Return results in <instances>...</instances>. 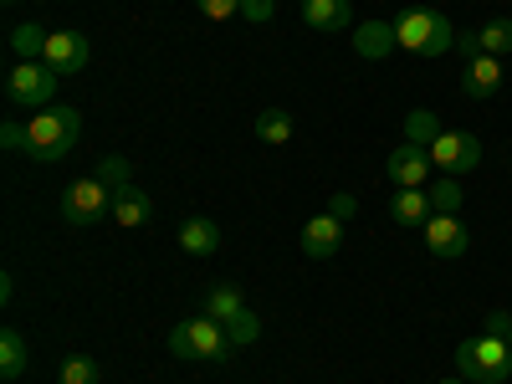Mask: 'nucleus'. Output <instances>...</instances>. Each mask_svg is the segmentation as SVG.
<instances>
[{"mask_svg":"<svg viewBox=\"0 0 512 384\" xmlns=\"http://www.w3.org/2000/svg\"><path fill=\"white\" fill-rule=\"evenodd\" d=\"M431 216H436V210H431V195H425V190H395L390 195V221L395 226H425Z\"/></svg>","mask_w":512,"mask_h":384,"instance_id":"obj_17","label":"nucleus"},{"mask_svg":"<svg viewBox=\"0 0 512 384\" xmlns=\"http://www.w3.org/2000/svg\"><path fill=\"white\" fill-rule=\"evenodd\" d=\"M26 364H31L26 333H21V328H6V333H0V379H21Z\"/></svg>","mask_w":512,"mask_h":384,"instance_id":"obj_19","label":"nucleus"},{"mask_svg":"<svg viewBox=\"0 0 512 384\" xmlns=\"http://www.w3.org/2000/svg\"><path fill=\"white\" fill-rule=\"evenodd\" d=\"M195 11L205 21H236L241 16V0H195Z\"/></svg>","mask_w":512,"mask_h":384,"instance_id":"obj_28","label":"nucleus"},{"mask_svg":"<svg viewBox=\"0 0 512 384\" xmlns=\"http://www.w3.org/2000/svg\"><path fill=\"white\" fill-rule=\"evenodd\" d=\"M502 57H472L466 62V72H461V93L472 98V103H482V98H492L497 88H502Z\"/></svg>","mask_w":512,"mask_h":384,"instance_id":"obj_13","label":"nucleus"},{"mask_svg":"<svg viewBox=\"0 0 512 384\" xmlns=\"http://www.w3.org/2000/svg\"><path fill=\"white\" fill-rule=\"evenodd\" d=\"M420 231H425V251L441 256V262H456V256H466V246H472V231L461 226V216H441V210Z\"/></svg>","mask_w":512,"mask_h":384,"instance_id":"obj_9","label":"nucleus"},{"mask_svg":"<svg viewBox=\"0 0 512 384\" xmlns=\"http://www.w3.org/2000/svg\"><path fill=\"white\" fill-rule=\"evenodd\" d=\"M441 384H466V379H461V374H456V379H441Z\"/></svg>","mask_w":512,"mask_h":384,"instance_id":"obj_33","label":"nucleus"},{"mask_svg":"<svg viewBox=\"0 0 512 384\" xmlns=\"http://www.w3.org/2000/svg\"><path fill=\"white\" fill-rule=\"evenodd\" d=\"M425 195H431V210H441V216H461V200H466V190H461L451 175H441L436 185H425Z\"/></svg>","mask_w":512,"mask_h":384,"instance_id":"obj_23","label":"nucleus"},{"mask_svg":"<svg viewBox=\"0 0 512 384\" xmlns=\"http://www.w3.org/2000/svg\"><path fill=\"white\" fill-rule=\"evenodd\" d=\"M113 195H118V190H108L98 175L77 180V185L62 195V221H72V226H98V221H108V216H113Z\"/></svg>","mask_w":512,"mask_h":384,"instance_id":"obj_6","label":"nucleus"},{"mask_svg":"<svg viewBox=\"0 0 512 384\" xmlns=\"http://www.w3.org/2000/svg\"><path fill=\"white\" fill-rule=\"evenodd\" d=\"M241 16H246V21H256V26L272 21V0H241Z\"/></svg>","mask_w":512,"mask_h":384,"instance_id":"obj_31","label":"nucleus"},{"mask_svg":"<svg viewBox=\"0 0 512 384\" xmlns=\"http://www.w3.org/2000/svg\"><path fill=\"white\" fill-rule=\"evenodd\" d=\"M456 374L466 384H502L512 374V344L507 338H492V333L461 338L456 344Z\"/></svg>","mask_w":512,"mask_h":384,"instance_id":"obj_3","label":"nucleus"},{"mask_svg":"<svg viewBox=\"0 0 512 384\" xmlns=\"http://www.w3.org/2000/svg\"><path fill=\"white\" fill-rule=\"evenodd\" d=\"M323 210H333V216H338V221H349V216H354V210H359V195H333V200H328Z\"/></svg>","mask_w":512,"mask_h":384,"instance_id":"obj_32","label":"nucleus"},{"mask_svg":"<svg viewBox=\"0 0 512 384\" xmlns=\"http://www.w3.org/2000/svg\"><path fill=\"white\" fill-rule=\"evenodd\" d=\"M405 139H410V144H425V149H431V144L441 139V118H436V113H425V108L405 113Z\"/></svg>","mask_w":512,"mask_h":384,"instance_id":"obj_24","label":"nucleus"},{"mask_svg":"<svg viewBox=\"0 0 512 384\" xmlns=\"http://www.w3.org/2000/svg\"><path fill=\"white\" fill-rule=\"evenodd\" d=\"M338 246H344V221H338L333 210H318V216L303 226V256L328 262V256H338Z\"/></svg>","mask_w":512,"mask_h":384,"instance_id":"obj_11","label":"nucleus"},{"mask_svg":"<svg viewBox=\"0 0 512 384\" xmlns=\"http://www.w3.org/2000/svg\"><path fill=\"white\" fill-rule=\"evenodd\" d=\"M395 41L400 52H415V57H446L456 47V26L441 16V11H405L395 21Z\"/></svg>","mask_w":512,"mask_h":384,"instance_id":"obj_4","label":"nucleus"},{"mask_svg":"<svg viewBox=\"0 0 512 384\" xmlns=\"http://www.w3.org/2000/svg\"><path fill=\"white\" fill-rule=\"evenodd\" d=\"M149 221H154V195H144L139 185H123V190L113 195V226L139 231V226H149Z\"/></svg>","mask_w":512,"mask_h":384,"instance_id":"obj_14","label":"nucleus"},{"mask_svg":"<svg viewBox=\"0 0 512 384\" xmlns=\"http://www.w3.org/2000/svg\"><path fill=\"white\" fill-rule=\"evenodd\" d=\"M47 26H36V21H26V26H16L11 31V52H16V62H41V52H47Z\"/></svg>","mask_w":512,"mask_h":384,"instance_id":"obj_21","label":"nucleus"},{"mask_svg":"<svg viewBox=\"0 0 512 384\" xmlns=\"http://www.w3.org/2000/svg\"><path fill=\"white\" fill-rule=\"evenodd\" d=\"M62 384H103V369H98V359H88V354H72V359H62V374H57Z\"/></svg>","mask_w":512,"mask_h":384,"instance_id":"obj_25","label":"nucleus"},{"mask_svg":"<svg viewBox=\"0 0 512 384\" xmlns=\"http://www.w3.org/2000/svg\"><path fill=\"white\" fill-rule=\"evenodd\" d=\"M0 144H6V149H21V154H26V123L6 118V123H0Z\"/></svg>","mask_w":512,"mask_h":384,"instance_id":"obj_29","label":"nucleus"},{"mask_svg":"<svg viewBox=\"0 0 512 384\" xmlns=\"http://www.w3.org/2000/svg\"><path fill=\"white\" fill-rule=\"evenodd\" d=\"M256 139L272 144V149H282V144L292 139V113H287V108H267V113H256Z\"/></svg>","mask_w":512,"mask_h":384,"instance_id":"obj_22","label":"nucleus"},{"mask_svg":"<svg viewBox=\"0 0 512 384\" xmlns=\"http://www.w3.org/2000/svg\"><path fill=\"white\" fill-rule=\"evenodd\" d=\"M93 175H98V180H103L108 190H123V185H134V180H128V159H123V154H108V159H103V164L93 169Z\"/></svg>","mask_w":512,"mask_h":384,"instance_id":"obj_26","label":"nucleus"},{"mask_svg":"<svg viewBox=\"0 0 512 384\" xmlns=\"http://www.w3.org/2000/svg\"><path fill=\"white\" fill-rule=\"evenodd\" d=\"M226 333L236 338V349H241V344H256V338H262V323H256V313H251V308H241V313L226 323Z\"/></svg>","mask_w":512,"mask_h":384,"instance_id":"obj_27","label":"nucleus"},{"mask_svg":"<svg viewBox=\"0 0 512 384\" xmlns=\"http://www.w3.org/2000/svg\"><path fill=\"white\" fill-rule=\"evenodd\" d=\"M303 21L313 31H349L354 26V6L349 0H303Z\"/></svg>","mask_w":512,"mask_h":384,"instance_id":"obj_15","label":"nucleus"},{"mask_svg":"<svg viewBox=\"0 0 512 384\" xmlns=\"http://www.w3.org/2000/svg\"><path fill=\"white\" fill-rule=\"evenodd\" d=\"M241 308H246V297H241V287H236V282H216V287L205 292V318H216L221 328H226Z\"/></svg>","mask_w":512,"mask_h":384,"instance_id":"obj_20","label":"nucleus"},{"mask_svg":"<svg viewBox=\"0 0 512 384\" xmlns=\"http://www.w3.org/2000/svg\"><path fill=\"white\" fill-rule=\"evenodd\" d=\"M57 82H62V77H57L47 62H16V67L6 72V98H11V108L41 113V108H52Z\"/></svg>","mask_w":512,"mask_h":384,"instance_id":"obj_5","label":"nucleus"},{"mask_svg":"<svg viewBox=\"0 0 512 384\" xmlns=\"http://www.w3.org/2000/svg\"><path fill=\"white\" fill-rule=\"evenodd\" d=\"M169 354L175 359H200V364H226L231 354H236V338L216 323V318H185V323H175V333H169Z\"/></svg>","mask_w":512,"mask_h":384,"instance_id":"obj_2","label":"nucleus"},{"mask_svg":"<svg viewBox=\"0 0 512 384\" xmlns=\"http://www.w3.org/2000/svg\"><path fill=\"white\" fill-rule=\"evenodd\" d=\"M180 251H185V256H216V251H221V226L205 221V216L185 221V226H180Z\"/></svg>","mask_w":512,"mask_h":384,"instance_id":"obj_18","label":"nucleus"},{"mask_svg":"<svg viewBox=\"0 0 512 384\" xmlns=\"http://www.w3.org/2000/svg\"><path fill=\"white\" fill-rule=\"evenodd\" d=\"M395 47H400V41H395V21H364V26L354 31V52L369 57V62L390 57Z\"/></svg>","mask_w":512,"mask_h":384,"instance_id":"obj_16","label":"nucleus"},{"mask_svg":"<svg viewBox=\"0 0 512 384\" xmlns=\"http://www.w3.org/2000/svg\"><path fill=\"white\" fill-rule=\"evenodd\" d=\"M456 47H461L466 57H507V52H512V21L497 16V21H487L482 31L456 36Z\"/></svg>","mask_w":512,"mask_h":384,"instance_id":"obj_12","label":"nucleus"},{"mask_svg":"<svg viewBox=\"0 0 512 384\" xmlns=\"http://www.w3.org/2000/svg\"><path fill=\"white\" fill-rule=\"evenodd\" d=\"M88 57H93V47H88V36H82V31H52L47 36V52H41V62H47L57 77L82 72V67H88Z\"/></svg>","mask_w":512,"mask_h":384,"instance_id":"obj_10","label":"nucleus"},{"mask_svg":"<svg viewBox=\"0 0 512 384\" xmlns=\"http://www.w3.org/2000/svg\"><path fill=\"white\" fill-rule=\"evenodd\" d=\"M431 149L425 144H410V139H400V149L384 159V175L395 180V190H425V180H431Z\"/></svg>","mask_w":512,"mask_h":384,"instance_id":"obj_8","label":"nucleus"},{"mask_svg":"<svg viewBox=\"0 0 512 384\" xmlns=\"http://www.w3.org/2000/svg\"><path fill=\"white\" fill-rule=\"evenodd\" d=\"M482 333H492V338H507V344H512V313H487V323H482Z\"/></svg>","mask_w":512,"mask_h":384,"instance_id":"obj_30","label":"nucleus"},{"mask_svg":"<svg viewBox=\"0 0 512 384\" xmlns=\"http://www.w3.org/2000/svg\"><path fill=\"white\" fill-rule=\"evenodd\" d=\"M77 134H82V113L67 108V103H52V108L31 113V123H26V154L41 159V164H57V159L72 154Z\"/></svg>","mask_w":512,"mask_h":384,"instance_id":"obj_1","label":"nucleus"},{"mask_svg":"<svg viewBox=\"0 0 512 384\" xmlns=\"http://www.w3.org/2000/svg\"><path fill=\"white\" fill-rule=\"evenodd\" d=\"M431 164L441 169V175H472V169H482V139L477 134H461V128H441V139L431 144Z\"/></svg>","mask_w":512,"mask_h":384,"instance_id":"obj_7","label":"nucleus"}]
</instances>
